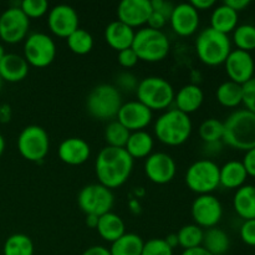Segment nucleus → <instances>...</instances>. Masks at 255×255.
<instances>
[{"label": "nucleus", "mask_w": 255, "mask_h": 255, "mask_svg": "<svg viewBox=\"0 0 255 255\" xmlns=\"http://www.w3.org/2000/svg\"><path fill=\"white\" fill-rule=\"evenodd\" d=\"M134 159L125 148L104 147L95 161V173L99 183L109 189H116L128 181L133 171Z\"/></svg>", "instance_id": "nucleus-1"}, {"label": "nucleus", "mask_w": 255, "mask_h": 255, "mask_svg": "<svg viewBox=\"0 0 255 255\" xmlns=\"http://www.w3.org/2000/svg\"><path fill=\"white\" fill-rule=\"evenodd\" d=\"M153 129L154 136L161 143L177 147L188 141L193 125L189 115L177 109H168L156 120Z\"/></svg>", "instance_id": "nucleus-2"}, {"label": "nucleus", "mask_w": 255, "mask_h": 255, "mask_svg": "<svg viewBox=\"0 0 255 255\" xmlns=\"http://www.w3.org/2000/svg\"><path fill=\"white\" fill-rule=\"evenodd\" d=\"M224 125L223 142L239 151H249L255 147V115L248 110L232 112Z\"/></svg>", "instance_id": "nucleus-3"}, {"label": "nucleus", "mask_w": 255, "mask_h": 255, "mask_svg": "<svg viewBox=\"0 0 255 255\" xmlns=\"http://www.w3.org/2000/svg\"><path fill=\"white\" fill-rule=\"evenodd\" d=\"M122 95L115 85L100 84L86 97V110L99 121H114L122 106Z\"/></svg>", "instance_id": "nucleus-4"}, {"label": "nucleus", "mask_w": 255, "mask_h": 255, "mask_svg": "<svg viewBox=\"0 0 255 255\" xmlns=\"http://www.w3.org/2000/svg\"><path fill=\"white\" fill-rule=\"evenodd\" d=\"M131 49L141 61L159 62L168 56L171 44L162 30L144 26L136 31Z\"/></svg>", "instance_id": "nucleus-5"}, {"label": "nucleus", "mask_w": 255, "mask_h": 255, "mask_svg": "<svg viewBox=\"0 0 255 255\" xmlns=\"http://www.w3.org/2000/svg\"><path fill=\"white\" fill-rule=\"evenodd\" d=\"M197 56L207 66L224 65L232 51V41L228 35L216 31L212 27L202 30L196 40Z\"/></svg>", "instance_id": "nucleus-6"}, {"label": "nucleus", "mask_w": 255, "mask_h": 255, "mask_svg": "<svg viewBox=\"0 0 255 255\" xmlns=\"http://www.w3.org/2000/svg\"><path fill=\"white\" fill-rule=\"evenodd\" d=\"M136 95L137 101L153 112L168 109L173 104L176 92L173 86L163 77L148 76L138 82Z\"/></svg>", "instance_id": "nucleus-7"}, {"label": "nucleus", "mask_w": 255, "mask_h": 255, "mask_svg": "<svg viewBox=\"0 0 255 255\" xmlns=\"http://www.w3.org/2000/svg\"><path fill=\"white\" fill-rule=\"evenodd\" d=\"M219 168L212 159H198L188 167L186 172L187 187L198 196L212 194L219 186Z\"/></svg>", "instance_id": "nucleus-8"}, {"label": "nucleus", "mask_w": 255, "mask_h": 255, "mask_svg": "<svg viewBox=\"0 0 255 255\" xmlns=\"http://www.w3.org/2000/svg\"><path fill=\"white\" fill-rule=\"evenodd\" d=\"M17 151L26 161L39 163L45 159L50 149V138L46 129L37 125L22 128L16 141Z\"/></svg>", "instance_id": "nucleus-9"}, {"label": "nucleus", "mask_w": 255, "mask_h": 255, "mask_svg": "<svg viewBox=\"0 0 255 255\" xmlns=\"http://www.w3.org/2000/svg\"><path fill=\"white\" fill-rule=\"evenodd\" d=\"M56 44L45 32H32L24 42V57L29 66L44 69L50 66L56 57Z\"/></svg>", "instance_id": "nucleus-10"}, {"label": "nucleus", "mask_w": 255, "mask_h": 255, "mask_svg": "<svg viewBox=\"0 0 255 255\" xmlns=\"http://www.w3.org/2000/svg\"><path fill=\"white\" fill-rule=\"evenodd\" d=\"M115 203V196L111 189L100 183L87 184L77 196V204L85 216L94 214L101 217L111 212Z\"/></svg>", "instance_id": "nucleus-11"}, {"label": "nucleus", "mask_w": 255, "mask_h": 255, "mask_svg": "<svg viewBox=\"0 0 255 255\" xmlns=\"http://www.w3.org/2000/svg\"><path fill=\"white\" fill-rule=\"evenodd\" d=\"M30 19L19 6L7 7L0 15V39L6 44H17L27 37Z\"/></svg>", "instance_id": "nucleus-12"}, {"label": "nucleus", "mask_w": 255, "mask_h": 255, "mask_svg": "<svg viewBox=\"0 0 255 255\" xmlns=\"http://www.w3.org/2000/svg\"><path fill=\"white\" fill-rule=\"evenodd\" d=\"M192 219L202 229L214 228L223 217V206L213 194H202L193 201L191 207Z\"/></svg>", "instance_id": "nucleus-13"}, {"label": "nucleus", "mask_w": 255, "mask_h": 255, "mask_svg": "<svg viewBox=\"0 0 255 255\" xmlns=\"http://www.w3.org/2000/svg\"><path fill=\"white\" fill-rule=\"evenodd\" d=\"M79 14L67 4L55 5L47 14V26L57 37H67L79 29Z\"/></svg>", "instance_id": "nucleus-14"}, {"label": "nucleus", "mask_w": 255, "mask_h": 255, "mask_svg": "<svg viewBox=\"0 0 255 255\" xmlns=\"http://www.w3.org/2000/svg\"><path fill=\"white\" fill-rule=\"evenodd\" d=\"M177 164L173 157L164 152L151 153L144 161V173L154 184H167L174 178Z\"/></svg>", "instance_id": "nucleus-15"}, {"label": "nucleus", "mask_w": 255, "mask_h": 255, "mask_svg": "<svg viewBox=\"0 0 255 255\" xmlns=\"http://www.w3.org/2000/svg\"><path fill=\"white\" fill-rule=\"evenodd\" d=\"M224 67L229 80L242 86L254 77L255 61L251 52L238 49L232 50L224 62Z\"/></svg>", "instance_id": "nucleus-16"}, {"label": "nucleus", "mask_w": 255, "mask_h": 255, "mask_svg": "<svg viewBox=\"0 0 255 255\" xmlns=\"http://www.w3.org/2000/svg\"><path fill=\"white\" fill-rule=\"evenodd\" d=\"M116 119L129 132L143 131L152 122L153 112L136 100V101H128L126 104H122Z\"/></svg>", "instance_id": "nucleus-17"}, {"label": "nucleus", "mask_w": 255, "mask_h": 255, "mask_svg": "<svg viewBox=\"0 0 255 255\" xmlns=\"http://www.w3.org/2000/svg\"><path fill=\"white\" fill-rule=\"evenodd\" d=\"M116 12L119 21L134 30V27L147 24L152 14V5L149 0H122Z\"/></svg>", "instance_id": "nucleus-18"}, {"label": "nucleus", "mask_w": 255, "mask_h": 255, "mask_svg": "<svg viewBox=\"0 0 255 255\" xmlns=\"http://www.w3.org/2000/svg\"><path fill=\"white\" fill-rule=\"evenodd\" d=\"M172 30L179 36H192L199 27V12L191 5V2H182L176 5L169 16Z\"/></svg>", "instance_id": "nucleus-19"}, {"label": "nucleus", "mask_w": 255, "mask_h": 255, "mask_svg": "<svg viewBox=\"0 0 255 255\" xmlns=\"http://www.w3.org/2000/svg\"><path fill=\"white\" fill-rule=\"evenodd\" d=\"M57 154L65 164L81 166L91 156V147L84 138L69 137L60 143Z\"/></svg>", "instance_id": "nucleus-20"}, {"label": "nucleus", "mask_w": 255, "mask_h": 255, "mask_svg": "<svg viewBox=\"0 0 255 255\" xmlns=\"http://www.w3.org/2000/svg\"><path fill=\"white\" fill-rule=\"evenodd\" d=\"M134 31L132 27L127 26L124 22L115 20L111 21L105 27V41L107 42L110 47H112L116 51L129 49L132 46V42L134 39Z\"/></svg>", "instance_id": "nucleus-21"}, {"label": "nucleus", "mask_w": 255, "mask_h": 255, "mask_svg": "<svg viewBox=\"0 0 255 255\" xmlns=\"http://www.w3.org/2000/svg\"><path fill=\"white\" fill-rule=\"evenodd\" d=\"M29 74V64L24 56L17 54H5L0 60V76L2 81L20 82Z\"/></svg>", "instance_id": "nucleus-22"}, {"label": "nucleus", "mask_w": 255, "mask_h": 255, "mask_svg": "<svg viewBox=\"0 0 255 255\" xmlns=\"http://www.w3.org/2000/svg\"><path fill=\"white\" fill-rule=\"evenodd\" d=\"M204 101L203 90L196 84L184 85L174 95L176 109L186 115H191L201 109Z\"/></svg>", "instance_id": "nucleus-23"}, {"label": "nucleus", "mask_w": 255, "mask_h": 255, "mask_svg": "<svg viewBox=\"0 0 255 255\" xmlns=\"http://www.w3.org/2000/svg\"><path fill=\"white\" fill-rule=\"evenodd\" d=\"M242 161H228L219 168V183L227 189H239L246 184L248 178Z\"/></svg>", "instance_id": "nucleus-24"}, {"label": "nucleus", "mask_w": 255, "mask_h": 255, "mask_svg": "<svg viewBox=\"0 0 255 255\" xmlns=\"http://www.w3.org/2000/svg\"><path fill=\"white\" fill-rule=\"evenodd\" d=\"M125 229H126V226H125L124 219L116 213L109 212L99 218L96 231L105 242L114 243L126 233Z\"/></svg>", "instance_id": "nucleus-25"}, {"label": "nucleus", "mask_w": 255, "mask_h": 255, "mask_svg": "<svg viewBox=\"0 0 255 255\" xmlns=\"http://www.w3.org/2000/svg\"><path fill=\"white\" fill-rule=\"evenodd\" d=\"M233 208L244 221L255 219V186L244 184L233 197Z\"/></svg>", "instance_id": "nucleus-26"}, {"label": "nucleus", "mask_w": 255, "mask_h": 255, "mask_svg": "<svg viewBox=\"0 0 255 255\" xmlns=\"http://www.w3.org/2000/svg\"><path fill=\"white\" fill-rule=\"evenodd\" d=\"M238 12L234 11L226 4H221L216 6L211 15V26L216 31L222 32L224 35H228L236 30L238 26Z\"/></svg>", "instance_id": "nucleus-27"}, {"label": "nucleus", "mask_w": 255, "mask_h": 255, "mask_svg": "<svg viewBox=\"0 0 255 255\" xmlns=\"http://www.w3.org/2000/svg\"><path fill=\"white\" fill-rule=\"evenodd\" d=\"M154 139L151 133L147 131L131 132L129 138L127 141L125 149L133 159L147 158L151 153H153Z\"/></svg>", "instance_id": "nucleus-28"}, {"label": "nucleus", "mask_w": 255, "mask_h": 255, "mask_svg": "<svg viewBox=\"0 0 255 255\" xmlns=\"http://www.w3.org/2000/svg\"><path fill=\"white\" fill-rule=\"evenodd\" d=\"M202 247L212 255H224L231 248V239L227 232L214 227L204 232Z\"/></svg>", "instance_id": "nucleus-29"}, {"label": "nucleus", "mask_w": 255, "mask_h": 255, "mask_svg": "<svg viewBox=\"0 0 255 255\" xmlns=\"http://www.w3.org/2000/svg\"><path fill=\"white\" fill-rule=\"evenodd\" d=\"M217 101L227 109H236L243 104V86L237 82L224 81L217 87Z\"/></svg>", "instance_id": "nucleus-30"}, {"label": "nucleus", "mask_w": 255, "mask_h": 255, "mask_svg": "<svg viewBox=\"0 0 255 255\" xmlns=\"http://www.w3.org/2000/svg\"><path fill=\"white\" fill-rule=\"evenodd\" d=\"M143 239L136 233H125L121 238L111 243V255H141L143 249Z\"/></svg>", "instance_id": "nucleus-31"}, {"label": "nucleus", "mask_w": 255, "mask_h": 255, "mask_svg": "<svg viewBox=\"0 0 255 255\" xmlns=\"http://www.w3.org/2000/svg\"><path fill=\"white\" fill-rule=\"evenodd\" d=\"M4 255H34V243L26 234L15 233L7 237L2 247Z\"/></svg>", "instance_id": "nucleus-32"}, {"label": "nucleus", "mask_w": 255, "mask_h": 255, "mask_svg": "<svg viewBox=\"0 0 255 255\" xmlns=\"http://www.w3.org/2000/svg\"><path fill=\"white\" fill-rule=\"evenodd\" d=\"M131 132L120 124L117 120L110 121L107 126L105 127L104 137L109 147H116V148H125L127 141L129 138Z\"/></svg>", "instance_id": "nucleus-33"}, {"label": "nucleus", "mask_w": 255, "mask_h": 255, "mask_svg": "<svg viewBox=\"0 0 255 255\" xmlns=\"http://www.w3.org/2000/svg\"><path fill=\"white\" fill-rule=\"evenodd\" d=\"M66 41L71 52L80 55V56L91 52L92 47H94V37H92V35L87 30L81 29V27H79L76 31L72 32L67 37Z\"/></svg>", "instance_id": "nucleus-34"}, {"label": "nucleus", "mask_w": 255, "mask_h": 255, "mask_svg": "<svg viewBox=\"0 0 255 255\" xmlns=\"http://www.w3.org/2000/svg\"><path fill=\"white\" fill-rule=\"evenodd\" d=\"M203 234L204 231L201 227L196 226V224H187L183 226L177 233V238H178V246L184 249H192L197 248V247L202 246L203 242Z\"/></svg>", "instance_id": "nucleus-35"}, {"label": "nucleus", "mask_w": 255, "mask_h": 255, "mask_svg": "<svg viewBox=\"0 0 255 255\" xmlns=\"http://www.w3.org/2000/svg\"><path fill=\"white\" fill-rule=\"evenodd\" d=\"M233 42L238 50L247 52L255 50V25H238L233 31Z\"/></svg>", "instance_id": "nucleus-36"}, {"label": "nucleus", "mask_w": 255, "mask_h": 255, "mask_svg": "<svg viewBox=\"0 0 255 255\" xmlns=\"http://www.w3.org/2000/svg\"><path fill=\"white\" fill-rule=\"evenodd\" d=\"M199 137L204 143L223 141L224 125L217 119H207L201 124L198 128Z\"/></svg>", "instance_id": "nucleus-37"}, {"label": "nucleus", "mask_w": 255, "mask_h": 255, "mask_svg": "<svg viewBox=\"0 0 255 255\" xmlns=\"http://www.w3.org/2000/svg\"><path fill=\"white\" fill-rule=\"evenodd\" d=\"M19 7L29 19H39L49 11V2L46 0H24Z\"/></svg>", "instance_id": "nucleus-38"}, {"label": "nucleus", "mask_w": 255, "mask_h": 255, "mask_svg": "<svg viewBox=\"0 0 255 255\" xmlns=\"http://www.w3.org/2000/svg\"><path fill=\"white\" fill-rule=\"evenodd\" d=\"M141 255H173V249L163 238H152L144 242Z\"/></svg>", "instance_id": "nucleus-39"}, {"label": "nucleus", "mask_w": 255, "mask_h": 255, "mask_svg": "<svg viewBox=\"0 0 255 255\" xmlns=\"http://www.w3.org/2000/svg\"><path fill=\"white\" fill-rule=\"evenodd\" d=\"M138 82L139 81L137 80V77L134 76L133 74H131V72H128V71H125V72H121V74L117 75L116 85H115V86L117 87V90H119L120 92L121 91H128V92L134 91L136 92L137 86H138Z\"/></svg>", "instance_id": "nucleus-40"}, {"label": "nucleus", "mask_w": 255, "mask_h": 255, "mask_svg": "<svg viewBox=\"0 0 255 255\" xmlns=\"http://www.w3.org/2000/svg\"><path fill=\"white\" fill-rule=\"evenodd\" d=\"M243 105L255 115V76L243 85Z\"/></svg>", "instance_id": "nucleus-41"}, {"label": "nucleus", "mask_w": 255, "mask_h": 255, "mask_svg": "<svg viewBox=\"0 0 255 255\" xmlns=\"http://www.w3.org/2000/svg\"><path fill=\"white\" fill-rule=\"evenodd\" d=\"M239 234H241V239L244 244L249 247H255V219L244 221Z\"/></svg>", "instance_id": "nucleus-42"}, {"label": "nucleus", "mask_w": 255, "mask_h": 255, "mask_svg": "<svg viewBox=\"0 0 255 255\" xmlns=\"http://www.w3.org/2000/svg\"><path fill=\"white\" fill-rule=\"evenodd\" d=\"M117 61L125 69H132L137 65V62L139 61L137 55L134 54L133 50L129 47V49L122 50V51H119V55H117Z\"/></svg>", "instance_id": "nucleus-43"}, {"label": "nucleus", "mask_w": 255, "mask_h": 255, "mask_svg": "<svg viewBox=\"0 0 255 255\" xmlns=\"http://www.w3.org/2000/svg\"><path fill=\"white\" fill-rule=\"evenodd\" d=\"M151 5L153 11H157L159 12V14L164 15V16L169 20V16H171L172 14V10H173L174 7L171 2H167L164 1V0H152Z\"/></svg>", "instance_id": "nucleus-44"}, {"label": "nucleus", "mask_w": 255, "mask_h": 255, "mask_svg": "<svg viewBox=\"0 0 255 255\" xmlns=\"http://www.w3.org/2000/svg\"><path fill=\"white\" fill-rule=\"evenodd\" d=\"M242 163H243V166H244V168H246L248 176L254 177L255 178V147L246 152Z\"/></svg>", "instance_id": "nucleus-45"}, {"label": "nucleus", "mask_w": 255, "mask_h": 255, "mask_svg": "<svg viewBox=\"0 0 255 255\" xmlns=\"http://www.w3.org/2000/svg\"><path fill=\"white\" fill-rule=\"evenodd\" d=\"M167 21H168V19L164 15L152 10L151 16H149L148 21H147V26L154 30H162L164 27V25L167 24Z\"/></svg>", "instance_id": "nucleus-46"}, {"label": "nucleus", "mask_w": 255, "mask_h": 255, "mask_svg": "<svg viewBox=\"0 0 255 255\" xmlns=\"http://www.w3.org/2000/svg\"><path fill=\"white\" fill-rule=\"evenodd\" d=\"M224 4L239 14V12L244 11L251 5V0H226Z\"/></svg>", "instance_id": "nucleus-47"}, {"label": "nucleus", "mask_w": 255, "mask_h": 255, "mask_svg": "<svg viewBox=\"0 0 255 255\" xmlns=\"http://www.w3.org/2000/svg\"><path fill=\"white\" fill-rule=\"evenodd\" d=\"M191 5L199 12L214 7L216 6V1L214 0H192Z\"/></svg>", "instance_id": "nucleus-48"}, {"label": "nucleus", "mask_w": 255, "mask_h": 255, "mask_svg": "<svg viewBox=\"0 0 255 255\" xmlns=\"http://www.w3.org/2000/svg\"><path fill=\"white\" fill-rule=\"evenodd\" d=\"M12 110L9 104H0V124H9L11 121Z\"/></svg>", "instance_id": "nucleus-49"}, {"label": "nucleus", "mask_w": 255, "mask_h": 255, "mask_svg": "<svg viewBox=\"0 0 255 255\" xmlns=\"http://www.w3.org/2000/svg\"><path fill=\"white\" fill-rule=\"evenodd\" d=\"M222 147H223V141L204 143V152H206L208 156H216V154L221 153Z\"/></svg>", "instance_id": "nucleus-50"}, {"label": "nucleus", "mask_w": 255, "mask_h": 255, "mask_svg": "<svg viewBox=\"0 0 255 255\" xmlns=\"http://www.w3.org/2000/svg\"><path fill=\"white\" fill-rule=\"evenodd\" d=\"M82 255H111V253H110V249H107L106 247L94 246L87 248L86 251L82 253Z\"/></svg>", "instance_id": "nucleus-51"}, {"label": "nucleus", "mask_w": 255, "mask_h": 255, "mask_svg": "<svg viewBox=\"0 0 255 255\" xmlns=\"http://www.w3.org/2000/svg\"><path fill=\"white\" fill-rule=\"evenodd\" d=\"M181 255H212V254L201 246V247H197V248L184 249Z\"/></svg>", "instance_id": "nucleus-52"}, {"label": "nucleus", "mask_w": 255, "mask_h": 255, "mask_svg": "<svg viewBox=\"0 0 255 255\" xmlns=\"http://www.w3.org/2000/svg\"><path fill=\"white\" fill-rule=\"evenodd\" d=\"M99 218H100V217L94 216V214H87L85 223H86V226L89 227V228L96 229L97 224H99Z\"/></svg>", "instance_id": "nucleus-53"}, {"label": "nucleus", "mask_w": 255, "mask_h": 255, "mask_svg": "<svg viewBox=\"0 0 255 255\" xmlns=\"http://www.w3.org/2000/svg\"><path fill=\"white\" fill-rule=\"evenodd\" d=\"M164 241H166V243L168 244L172 249H174L176 247H178V238H177V233L176 234L174 233L168 234V236L164 238Z\"/></svg>", "instance_id": "nucleus-54"}, {"label": "nucleus", "mask_w": 255, "mask_h": 255, "mask_svg": "<svg viewBox=\"0 0 255 255\" xmlns=\"http://www.w3.org/2000/svg\"><path fill=\"white\" fill-rule=\"evenodd\" d=\"M5 151V138L1 133H0V157L2 156Z\"/></svg>", "instance_id": "nucleus-55"}, {"label": "nucleus", "mask_w": 255, "mask_h": 255, "mask_svg": "<svg viewBox=\"0 0 255 255\" xmlns=\"http://www.w3.org/2000/svg\"><path fill=\"white\" fill-rule=\"evenodd\" d=\"M5 54H6V52H5V49H4V46H2V45L0 44V60H1L2 57L5 56Z\"/></svg>", "instance_id": "nucleus-56"}, {"label": "nucleus", "mask_w": 255, "mask_h": 255, "mask_svg": "<svg viewBox=\"0 0 255 255\" xmlns=\"http://www.w3.org/2000/svg\"><path fill=\"white\" fill-rule=\"evenodd\" d=\"M2 79H1V76H0V90H1V87H2Z\"/></svg>", "instance_id": "nucleus-57"}]
</instances>
